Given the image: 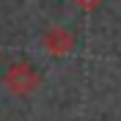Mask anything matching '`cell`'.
Returning a JSON list of instances; mask_svg holds the SVG:
<instances>
[{"instance_id": "6da1fadb", "label": "cell", "mask_w": 121, "mask_h": 121, "mask_svg": "<svg viewBox=\"0 0 121 121\" xmlns=\"http://www.w3.org/2000/svg\"><path fill=\"white\" fill-rule=\"evenodd\" d=\"M3 83H6V88L11 91L14 96H30V94L39 91V85H41V74L30 66L28 60H19V63H11V66H8Z\"/></svg>"}, {"instance_id": "7a4b0ae2", "label": "cell", "mask_w": 121, "mask_h": 121, "mask_svg": "<svg viewBox=\"0 0 121 121\" xmlns=\"http://www.w3.org/2000/svg\"><path fill=\"white\" fill-rule=\"evenodd\" d=\"M74 44H77V39H74V33H72L69 28H50L44 33V39H41V47H44L52 58L69 55L72 50H74Z\"/></svg>"}, {"instance_id": "3957f363", "label": "cell", "mask_w": 121, "mask_h": 121, "mask_svg": "<svg viewBox=\"0 0 121 121\" xmlns=\"http://www.w3.org/2000/svg\"><path fill=\"white\" fill-rule=\"evenodd\" d=\"M72 3H74L80 11H96V8L105 3V0H72Z\"/></svg>"}]
</instances>
